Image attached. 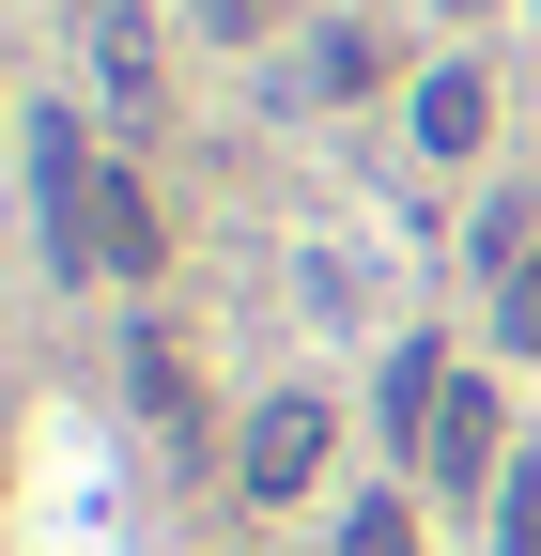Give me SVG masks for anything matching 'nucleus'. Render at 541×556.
<instances>
[{"label": "nucleus", "mask_w": 541, "mask_h": 556, "mask_svg": "<svg viewBox=\"0 0 541 556\" xmlns=\"http://www.w3.org/2000/svg\"><path fill=\"white\" fill-rule=\"evenodd\" d=\"M418 479H433V495H495V387H464L449 371V402H433V433H418Z\"/></svg>", "instance_id": "nucleus-1"}, {"label": "nucleus", "mask_w": 541, "mask_h": 556, "mask_svg": "<svg viewBox=\"0 0 541 556\" xmlns=\"http://www.w3.org/2000/svg\"><path fill=\"white\" fill-rule=\"evenodd\" d=\"M310 464H325V402H263V417H248V448H232V479H248L263 510L310 495Z\"/></svg>", "instance_id": "nucleus-2"}, {"label": "nucleus", "mask_w": 541, "mask_h": 556, "mask_svg": "<svg viewBox=\"0 0 541 556\" xmlns=\"http://www.w3.org/2000/svg\"><path fill=\"white\" fill-rule=\"evenodd\" d=\"M480 124H495V78H480V62H433V78H418V139H433V155H480Z\"/></svg>", "instance_id": "nucleus-3"}, {"label": "nucleus", "mask_w": 541, "mask_h": 556, "mask_svg": "<svg viewBox=\"0 0 541 556\" xmlns=\"http://www.w3.org/2000/svg\"><path fill=\"white\" fill-rule=\"evenodd\" d=\"M93 263H109V278H155V201H140V170L93 186Z\"/></svg>", "instance_id": "nucleus-4"}, {"label": "nucleus", "mask_w": 541, "mask_h": 556, "mask_svg": "<svg viewBox=\"0 0 541 556\" xmlns=\"http://www.w3.org/2000/svg\"><path fill=\"white\" fill-rule=\"evenodd\" d=\"M341 556H418V495H387V479H372V495L341 510Z\"/></svg>", "instance_id": "nucleus-5"}, {"label": "nucleus", "mask_w": 541, "mask_h": 556, "mask_svg": "<svg viewBox=\"0 0 541 556\" xmlns=\"http://www.w3.org/2000/svg\"><path fill=\"white\" fill-rule=\"evenodd\" d=\"M495 325H511V356H541V248L495 263Z\"/></svg>", "instance_id": "nucleus-6"}, {"label": "nucleus", "mask_w": 541, "mask_h": 556, "mask_svg": "<svg viewBox=\"0 0 541 556\" xmlns=\"http://www.w3.org/2000/svg\"><path fill=\"white\" fill-rule=\"evenodd\" d=\"M495 556H541V448L495 479Z\"/></svg>", "instance_id": "nucleus-7"}, {"label": "nucleus", "mask_w": 541, "mask_h": 556, "mask_svg": "<svg viewBox=\"0 0 541 556\" xmlns=\"http://www.w3.org/2000/svg\"><path fill=\"white\" fill-rule=\"evenodd\" d=\"M93 62H109V78H124V93H140V78H155V31H140V0H109V16H93Z\"/></svg>", "instance_id": "nucleus-8"}, {"label": "nucleus", "mask_w": 541, "mask_h": 556, "mask_svg": "<svg viewBox=\"0 0 541 556\" xmlns=\"http://www.w3.org/2000/svg\"><path fill=\"white\" fill-rule=\"evenodd\" d=\"M140 417H155V433H186V356H171V340H140Z\"/></svg>", "instance_id": "nucleus-9"}, {"label": "nucleus", "mask_w": 541, "mask_h": 556, "mask_svg": "<svg viewBox=\"0 0 541 556\" xmlns=\"http://www.w3.org/2000/svg\"><path fill=\"white\" fill-rule=\"evenodd\" d=\"M310 93H372V31H325L310 47Z\"/></svg>", "instance_id": "nucleus-10"}, {"label": "nucleus", "mask_w": 541, "mask_h": 556, "mask_svg": "<svg viewBox=\"0 0 541 556\" xmlns=\"http://www.w3.org/2000/svg\"><path fill=\"white\" fill-rule=\"evenodd\" d=\"M201 16H217V31H248V0H201Z\"/></svg>", "instance_id": "nucleus-11"}, {"label": "nucleus", "mask_w": 541, "mask_h": 556, "mask_svg": "<svg viewBox=\"0 0 541 556\" xmlns=\"http://www.w3.org/2000/svg\"><path fill=\"white\" fill-rule=\"evenodd\" d=\"M449 16H480V0H449Z\"/></svg>", "instance_id": "nucleus-12"}]
</instances>
